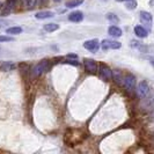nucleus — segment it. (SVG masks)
I'll list each match as a JSON object with an SVG mask.
<instances>
[{
    "instance_id": "nucleus-1",
    "label": "nucleus",
    "mask_w": 154,
    "mask_h": 154,
    "mask_svg": "<svg viewBox=\"0 0 154 154\" xmlns=\"http://www.w3.org/2000/svg\"><path fill=\"white\" fill-rule=\"evenodd\" d=\"M50 69V62L49 60H42L38 63L34 69H32V74L35 77H38L41 74H43L44 72H46L48 69Z\"/></svg>"
},
{
    "instance_id": "nucleus-2",
    "label": "nucleus",
    "mask_w": 154,
    "mask_h": 154,
    "mask_svg": "<svg viewBox=\"0 0 154 154\" xmlns=\"http://www.w3.org/2000/svg\"><path fill=\"white\" fill-rule=\"evenodd\" d=\"M123 85L129 92H132L136 88V77L131 73L125 74L123 78Z\"/></svg>"
},
{
    "instance_id": "nucleus-3",
    "label": "nucleus",
    "mask_w": 154,
    "mask_h": 154,
    "mask_svg": "<svg viewBox=\"0 0 154 154\" xmlns=\"http://www.w3.org/2000/svg\"><path fill=\"white\" fill-rule=\"evenodd\" d=\"M101 48L103 49V50H109V49H114V50H117V49H119L122 44L119 43V42H117V41H111V39H103L102 42H101Z\"/></svg>"
},
{
    "instance_id": "nucleus-4",
    "label": "nucleus",
    "mask_w": 154,
    "mask_h": 154,
    "mask_svg": "<svg viewBox=\"0 0 154 154\" xmlns=\"http://www.w3.org/2000/svg\"><path fill=\"white\" fill-rule=\"evenodd\" d=\"M84 48L91 52H96L100 49V42L97 39H88L84 43Z\"/></svg>"
},
{
    "instance_id": "nucleus-5",
    "label": "nucleus",
    "mask_w": 154,
    "mask_h": 154,
    "mask_svg": "<svg viewBox=\"0 0 154 154\" xmlns=\"http://www.w3.org/2000/svg\"><path fill=\"white\" fill-rule=\"evenodd\" d=\"M100 77L104 81H109L112 79V71L107 65H101L100 67Z\"/></svg>"
},
{
    "instance_id": "nucleus-6",
    "label": "nucleus",
    "mask_w": 154,
    "mask_h": 154,
    "mask_svg": "<svg viewBox=\"0 0 154 154\" xmlns=\"http://www.w3.org/2000/svg\"><path fill=\"white\" fill-rule=\"evenodd\" d=\"M149 93V86L146 81H140L137 87V94L140 97H146Z\"/></svg>"
},
{
    "instance_id": "nucleus-7",
    "label": "nucleus",
    "mask_w": 154,
    "mask_h": 154,
    "mask_svg": "<svg viewBox=\"0 0 154 154\" xmlns=\"http://www.w3.org/2000/svg\"><path fill=\"white\" fill-rule=\"evenodd\" d=\"M140 21L144 23L145 26H147L148 28L152 27V22H153V16L149 12L146 11H141L140 12Z\"/></svg>"
},
{
    "instance_id": "nucleus-8",
    "label": "nucleus",
    "mask_w": 154,
    "mask_h": 154,
    "mask_svg": "<svg viewBox=\"0 0 154 154\" xmlns=\"http://www.w3.org/2000/svg\"><path fill=\"white\" fill-rule=\"evenodd\" d=\"M84 66H85V69L89 73H93L95 74L97 72V64L95 60L93 59H85L84 60Z\"/></svg>"
},
{
    "instance_id": "nucleus-9",
    "label": "nucleus",
    "mask_w": 154,
    "mask_h": 154,
    "mask_svg": "<svg viewBox=\"0 0 154 154\" xmlns=\"http://www.w3.org/2000/svg\"><path fill=\"white\" fill-rule=\"evenodd\" d=\"M69 20L71 22H75V23L81 22V21L84 20V14H82V12H80V11H74V12L69 13Z\"/></svg>"
},
{
    "instance_id": "nucleus-10",
    "label": "nucleus",
    "mask_w": 154,
    "mask_h": 154,
    "mask_svg": "<svg viewBox=\"0 0 154 154\" xmlns=\"http://www.w3.org/2000/svg\"><path fill=\"white\" fill-rule=\"evenodd\" d=\"M16 6V0H7V2H6V6L5 8L2 9V12H1V15L2 16H6L7 14H9L14 7Z\"/></svg>"
},
{
    "instance_id": "nucleus-11",
    "label": "nucleus",
    "mask_w": 154,
    "mask_h": 154,
    "mask_svg": "<svg viewBox=\"0 0 154 154\" xmlns=\"http://www.w3.org/2000/svg\"><path fill=\"white\" fill-rule=\"evenodd\" d=\"M108 32L111 37H115V38L121 37L122 34H123L122 29H121L119 27H117V26H110V27L108 28Z\"/></svg>"
},
{
    "instance_id": "nucleus-12",
    "label": "nucleus",
    "mask_w": 154,
    "mask_h": 154,
    "mask_svg": "<svg viewBox=\"0 0 154 154\" xmlns=\"http://www.w3.org/2000/svg\"><path fill=\"white\" fill-rule=\"evenodd\" d=\"M54 16V12H50V11H42V12H37L35 14V17L38 19V20H45V19H51Z\"/></svg>"
},
{
    "instance_id": "nucleus-13",
    "label": "nucleus",
    "mask_w": 154,
    "mask_h": 154,
    "mask_svg": "<svg viewBox=\"0 0 154 154\" xmlns=\"http://www.w3.org/2000/svg\"><path fill=\"white\" fill-rule=\"evenodd\" d=\"M134 34L138 36L139 38H145L148 35V31L143 27V26H136L134 27Z\"/></svg>"
},
{
    "instance_id": "nucleus-14",
    "label": "nucleus",
    "mask_w": 154,
    "mask_h": 154,
    "mask_svg": "<svg viewBox=\"0 0 154 154\" xmlns=\"http://www.w3.org/2000/svg\"><path fill=\"white\" fill-rule=\"evenodd\" d=\"M43 29L48 31V32H52V31H56L59 29V24H57V23H46V24H44Z\"/></svg>"
},
{
    "instance_id": "nucleus-15",
    "label": "nucleus",
    "mask_w": 154,
    "mask_h": 154,
    "mask_svg": "<svg viewBox=\"0 0 154 154\" xmlns=\"http://www.w3.org/2000/svg\"><path fill=\"white\" fill-rule=\"evenodd\" d=\"M6 32L9 35H19L22 32V28L21 27H11V28L6 29Z\"/></svg>"
},
{
    "instance_id": "nucleus-16",
    "label": "nucleus",
    "mask_w": 154,
    "mask_h": 154,
    "mask_svg": "<svg viewBox=\"0 0 154 154\" xmlns=\"http://www.w3.org/2000/svg\"><path fill=\"white\" fill-rule=\"evenodd\" d=\"M85 0H71V1H67L66 2V7L67 8H74L80 6Z\"/></svg>"
},
{
    "instance_id": "nucleus-17",
    "label": "nucleus",
    "mask_w": 154,
    "mask_h": 154,
    "mask_svg": "<svg viewBox=\"0 0 154 154\" xmlns=\"http://www.w3.org/2000/svg\"><path fill=\"white\" fill-rule=\"evenodd\" d=\"M112 78L115 79L116 84H118V85H123V78L124 77H122V73H121L119 71H115L114 74H112Z\"/></svg>"
},
{
    "instance_id": "nucleus-18",
    "label": "nucleus",
    "mask_w": 154,
    "mask_h": 154,
    "mask_svg": "<svg viewBox=\"0 0 154 154\" xmlns=\"http://www.w3.org/2000/svg\"><path fill=\"white\" fill-rule=\"evenodd\" d=\"M125 7L126 9H130V11H133L137 7V1L136 0H128L126 4H125Z\"/></svg>"
},
{
    "instance_id": "nucleus-19",
    "label": "nucleus",
    "mask_w": 154,
    "mask_h": 154,
    "mask_svg": "<svg viewBox=\"0 0 154 154\" xmlns=\"http://www.w3.org/2000/svg\"><path fill=\"white\" fill-rule=\"evenodd\" d=\"M24 5L28 9H32L34 7H36L37 0H24Z\"/></svg>"
},
{
    "instance_id": "nucleus-20",
    "label": "nucleus",
    "mask_w": 154,
    "mask_h": 154,
    "mask_svg": "<svg viewBox=\"0 0 154 154\" xmlns=\"http://www.w3.org/2000/svg\"><path fill=\"white\" fill-rule=\"evenodd\" d=\"M131 46L136 48V49H139L140 51H146L147 50L146 48L140 42H137V41H131Z\"/></svg>"
},
{
    "instance_id": "nucleus-21",
    "label": "nucleus",
    "mask_w": 154,
    "mask_h": 154,
    "mask_svg": "<svg viewBox=\"0 0 154 154\" xmlns=\"http://www.w3.org/2000/svg\"><path fill=\"white\" fill-rule=\"evenodd\" d=\"M107 19H108L110 22H114V23L119 22V19H118L117 15L114 14V13H108V14H107Z\"/></svg>"
},
{
    "instance_id": "nucleus-22",
    "label": "nucleus",
    "mask_w": 154,
    "mask_h": 154,
    "mask_svg": "<svg viewBox=\"0 0 154 154\" xmlns=\"http://www.w3.org/2000/svg\"><path fill=\"white\" fill-rule=\"evenodd\" d=\"M12 41H14L13 37H9V36H2V35H0V43H2V42H12Z\"/></svg>"
},
{
    "instance_id": "nucleus-23",
    "label": "nucleus",
    "mask_w": 154,
    "mask_h": 154,
    "mask_svg": "<svg viewBox=\"0 0 154 154\" xmlns=\"http://www.w3.org/2000/svg\"><path fill=\"white\" fill-rule=\"evenodd\" d=\"M2 69H5V71H8V69H14V65L13 64H8V63H6V64H4L2 65Z\"/></svg>"
},
{
    "instance_id": "nucleus-24",
    "label": "nucleus",
    "mask_w": 154,
    "mask_h": 154,
    "mask_svg": "<svg viewBox=\"0 0 154 154\" xmlns=\"http://www.w3.org/2000/svg\"><path fill=\"white\" fill-rule=\"evenodd\" d=\"M67 58H74V59H77V54H67Z\"/></svg>"
},
{
    "instance_id": "nucleus-25",
    "label": "nucleus",
    "mask_w": 154,
    "mask_h": 154,
    "mask_svg": "<svg viewBox=\"0 0 154 154\" xmlns=\"http://www.w3.org/2000/svg\"><path fill=\"white\" fill-rule=\"evenodd\" d=\"M116 1H119V2H122V1H128V0H116Z\"/></svg>"
},
{
    "instance_id": "nucleus-26",
    "label": "nucleus",
    "mask_w": 154,
    "mask_h": 154,
    "mask_svg": "<svg viewBox=\"0 0 154 154\" xmlns=\"http://www.w3.org/2000/svg\"><path fill=\"white\" fill-rule=\"evenodd\" d=\"M152 64H153V65H154V62H152Z\"/></svg>"
}]
</instances>
